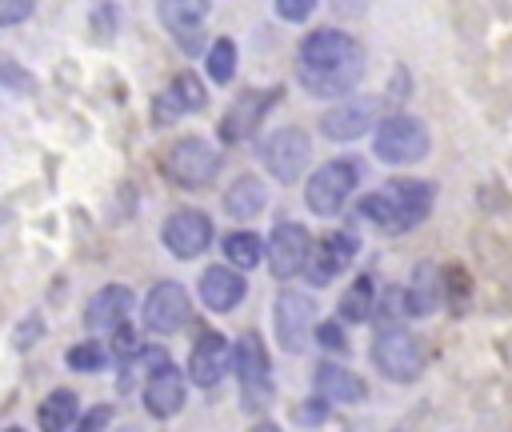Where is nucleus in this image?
Segmentation results:
<instances>
[{
	"label": "nucleus",
	"instance_id": "5701e85b",
	"mask_svg": "<svg viewBox=\"0 0 512 432\" xmlns=\"http://www.w3.org/2000/svg\"><path fill=\"white\" fill-rule=\"evenodd\" d=\"M264 200H268L264 180H256V176H236V180L228 184V192H224V212H228L232 220H252V216H260Z\"/></svg>",
	"mask_w": 512,
	"mask_h": 432
},
{
	"label": "nucleus",
	"instance_id": "f257e3e1",
	"mask_svg": "<svg viewBox=\"0 0 512 432\" xmlns=\"http://www.w3.org/2000/svg\"><path fill=\"white\" fill-rule=\"evenodd\" d=\"M364 76V48L340 28H316L296 48V80L308 96H348Z\"/></svg>",
	"mask_w": 512,
	"mask_h": 432
},
{
	"label": "nucleus",
	"instance_id": "39448f33",
	"mask_svg": "<svg viewBox=\"0 0 512 432\" xmlns=\"http://www.w3.org/2000/svg\"><path fill=\"white\" fill-rule=\"evenodd\" d=\"M360 184V164L356 160H328L312 172L308 188H304V200L316 216H336L344 208V200L356 192Z\"/></svg>",
	"mask_w": 512,
	"mask_h": 432
},
{
	"label": "nucleus",
	"instance_id": "473e14b6",
	"mask_svg": "<svg viewBox=\"0 0 512 432\" xmlns=\"http://www.w3.org/2000/svg\"><path fill=\"white\" fill-rule=\"evenodd\" d=\"M40 316H32V320H24V328L16 332V348H28V344H36V336H40Z\"/></svg>",
	"mask_w": 512,
	"mask_h": 432
},
{
	"label": "nucleus",
	"instance_id": "b1692460",
	"mask_svg": "<svg viewBox=\"0 0 512 432\" xmlns=\"http://www.w3.org/2000/svg\"><path fill=\"white\" fill-rule=\"evenodd\" d=\"M36 420H40V428H48V432L72 428V424H76V392H72V388L48 392V396L40 400V408H36Z\"/></svg>",
	"mask_w": 512,
	"mask_h": 432
},
{
	"label": "nucleus",
	"instance_id": "a878e982",
	"mask_svg": "<svg viewBox=\"0 0 512 432\" xmlns=\"http://www.w3.org/2000/svg\"><path fill=\"white\" fill-rule=\"evenodd\" d=\"M440 304V276L432 268H416V280L408 288V308L412 316H428Z\"/></svg>",
	"mask_w": 512,
	"mask_h": 432
},
{
	"label": "nucleus",
	"instance_id": "20e7f679",
	"mask_svg": "<svg viewBox=\"0 0 512 432\" xmlns=\"http://www.w3.org/2000/svg\"><path fill=\"white\" fill-rule=\"evenodd\" d=\"M372 364H376V372H384L388 380L408 384V380H416V376L424 372L428 348H424L420 336H412V332H404V328H384V332L376 336V344H372Z\"/></svg>",
	"mask_w": 512,
	"mask_h": 432
},
{
	"label": "nucleus",
	"instance_id": "2f4dec72",
	"mask_svg": "<svg viewBox=\"0 0 512 432\" xmlns=\"http://www.w3.org/2000/svg\"><path fill=\"white\" fill-rule=\"evenodd\" d=\"M312 8H316V0H276V12L284 20H308Z\"/></svg>",
	"mask_w": 512,
	"mask_h": 432
},
{
	"label": "nucleus",
	"instance_id": "2eb2a0df",
	"mask_svg": "<svg viewBox=\"0 0 512 432\" xmlns=\"http://www.w3.org/2000/svg\"><path fill=\"white\" fill-rule=\"evenodd\" d=\"M228 360H232L228 340H224L220 332L204 328V332L196 336L192 352H188V376H192V384H200V388L220 384V380H224V372H228Z\"/></svg>",
	"mask_w": 512,
	"mask_h": 432
},
{
	"label": "nucleus",
	"instance_id": "1a4fd4ad",
	"mask_svg": "<svg viewBox=\"0 0 512 432\" xmlns=\"http://www.w3.org/2000/svg\"><path fill=\"white\" fill-rule=\"evenodd\" d=\"M308 156H312V140H308L304 128H292V124H288V128H276V132L260 144L264 168H268L276 180H284V184H292V180L304 172Z\"/></svg>",
	"mask_w": 512,
	"mask_h": 432
},
{
	"label": "nucleus",
	"instance_id": "c756f323",
	"mask_svg": "<svg viewBox=\"0 0 512 432\" xmlns=\"http://www.w3.org/2000/svg\"><path fill=\"white\" fill-rule=\"evenodd\" d=\"M32 8H36V0H0V24L4 28L8 24H20V20L32 16Z\"/></svg>",
	"mask_w": 512,
	"mask_h": 432
},
{
	"label": "nucleus",
	"instance_id": "9d476101",
	"mask_svg": "<svg viewBox=\"0 0 512 432\" xmlns=\"http://www.w3.org/2000/svg\"><path fill=\"white\" fill-rule=\"evenodd\" d=\"M312 248H316V244H312V236H308L304 224H292V220L276 224L272 236H268V264H272V276L288 280V276L304 272L308 260H312Z\"/></svg>",
	"mask_w": 512,
	"mask_h": 432
},
{
	"label": "nucleus",
	"instance_id": "412c9836",
	"mask_svg": "<svg viewBox=\"0 0 512 432\" xmlns=\"http://www.w3.org/2000/svg\"><path fill=\"white\" fill-rule=\"evenodd\" d=\"M160 24L180 40V44H192L196 32L204 28L208 20V0H160Z\"/></svg>",
	"mask_w": 512,
	"mask_h": 432
},
{
	"label": "nucleus",
	"instance_id": "7c9ffc66",
	"mask_svg": "<svg viewBox=\"0 0 512 432\" xmlns=\"http://www.w3.org/2000/svg\"><path fill=\"white\" fill-rule=\"evenodd\" d=\"M316 340H320V348H328V352H344V348H348V340H344V328H340L336 320L320 324V328H316Z\"/></svg>",
	"mask_w": 512,
	"mask_h": 432
},
{
	"label": "nucleus",
	"instance_id": "7ed1b4c3",
	"mask_svg": "<svg viewBox=\"0 0 512 432\" xmlns=\"http://www.w3.org/2000/svg\"><path fill=\"white\" fill-rule=\"evenodd\" d=\"M224 156L220 148H212L204 136H184L176 140L168 152H164V176L176 184V188H208L220 172Z\"/></svg>",
	"mask_w": 512,
	"mask_h": 432
},
{
	"label": "nucleus",
	"instance_id": "bb28decb",
	"mask_svg": "<svg viewBox=\"0 0 512 432\" xmlns=\"http://www.w3.org/2000/svg\"><path fill=\"white\" fill-rule=\"evenodd\" d=\"M372 308H376L372 276H360V280L344 292V300H340V316H344V320H352V324H360V320H368V316H372Z\"/></svg>",
	"mask_w": 512,
	"mask_h": 432
},
{
	"label": "nucleus",
	"instance_id": "6ab92c4d",
	"mask_svg": "<svg viewBox=\"0 0 512 432\" xmlns=\"http://www.w3.org/2000/svg\"><path fill=\"white\" fill-rule=\"evenodd\" d=\"M372 120H376V100H348L320 116V132L328 140H356L372 128Z\"/></svg>",
	"mask_w": 512,
	"mask_h": 432
},
{
	"label": "nucleus",
	"instance_id": "ddd939ff",
	"mask_svg": "<svg viewBox=\"0 0 512 432\" xmlns=\"http://www.w3.org/2000/svg\"><path fill=\"white\" fill-rule=\"evenodd\" d=\"M204 104H208V88L200 84V76L180 72V76H172V84L152 100V120H156V124H172V120H180V116H188V112H200Z\"/></svg>",
	"mask_w": 512,
	"mask_h": 432
},
{
	"label": "nucleus",
	"instance_id": "c85d7f7f",
	"mask_svg": "<svg viewBox=\"0 0 512 432\" xmlns=\"http://www.w3.org/2000/svg\"><path fill=\"white\" fill-rule=\"evenodd\" d=\"M104 364H108V352L96 340H84V344L68 348V368L72 372H100Z\"/></svg>",
	"mask_w": 512,
	"mask_h": 432
},
{
	"label": "nucleus",
	"instance_id": "423d86ee",
	"mask_svg": "<svg viewBox=\"0 0 512 432\" xmlns=\"http://www.w3.org/2000/svg\"><path fill=\"white\" fill-rule=\"evenodd\" d=\"M236 380H240L244 408H264L272 400V364L256 332H244L236 340Z\"/></svg>",
	"mask_w": 512,
	"mask_h": 432
},
{
	"label": "nucleus",
	"instance_id": "cd10ccee",
	"mask_svg": "<svg viewBox=\"0 0 512 432\" xmlns=\"http://www.w3.org/2000/svg\"><path fill=\"white\" fill-rule=\"evenodd\" d=\"M208 76L216 84H228L236 76V44L228 36H220L212 48H208Z\"/></svg>",
	"mask_w": 512,
	"mask_h": 432
},
{
	"label": "nucleus",
	"instance_id": "0eeeda50",
	"mask_svg": "<svg viewBox=\"0 0 512 432\" xmlns=\"http://www.w3.org/2000/svg\"><path fill=\"white\" fill-rule=\"evenodd\" d=\"M424 152H428V128L416 116L396 112L376 128V156L384 164H416L424 160Z\"/></svg>",
	"mask_w": 512,
	"mask_h": 432
},
{
	"label": "nucleus",
	"instance_id": "6e6552de",
	"mask_svg": "<svg viewBox=\"0 0 512 432\" xmlns=\"http://www.w3.org/2000/svg\"><path fill=\"white\" fill-rule=\"evenodd\" d=\"M140 316H144V328H148L152 336H176V332L188 324V316H192V300H188L184 284L160 280V284H152V292L144 296Z\"/></svg>",
	"mask_w": 512,
	"mask_h": 432
},
{
	"label": "nucleus",
	"instance_id": "f03ea898",
	"mask_svg": "<svg viewBox=\"0 0 512 432\" xmlns=\"http://www.w3.org/2000/svg\"><path fill=\"white\" fill-rule=\"evenodd\" d=\"M356 212L384 232H408L432 212V184L428 180H392L388 188L368 192L356 204Z\"/></svg>",
	"mask_w": 512,
	"mask_h": 432
},
{
	"label": "nucleus",
	"instance_id": "aec40b11",
	"mask_svg": "<svg viewBox=\"0 0 512 432\" xmlns=\"http://www.w3.org/2000/svg\"><path fill=\"white\" fill-rule=\"evenodd\" d=\"M244 292H248V284H244V276L236 272V264H232V268L212 264V268H204V276H200V300H204L212 312H232V308L244 300Z\"/></svg>",
	"mask_w": 512,
	"mask_h": 432
},
{
	"label": "nucleus",
	"instance_id": "9b49d317",
	"mask_svg": "<svg viewBox=\"0 0 512 432\" xmlns=\"http://www.w3.org/2000/svg\"><path fill=\"white\" fill-rule=\"evenodd\" d=\"M160 240L176 260H192L212 244V220L200 208H180V212H172L164 220Z\"/></svg>",
	"mask_w": 512,
	"mask_h": 432
},
{
	"label": "nucleus",
	"instance_id": "72a5a7b5",
	"mask_svg": "<svg viewBox=\"0 0 512 432\" xmlns=\"http://www.w3.org/2000/svg\"><path fill=\"white\" fill-rule=\"evenodd\" d=\"M108 420H112V408H108V404H104V408H92V412H88V416H80V420H76V424H80V428H104V424H108Z\"/></svg>",
	"mask_w": 512,
	"mask_h": 432
},
{
	"label": "nucleus",
	"instance_id": "f8f14e48",
	"mask_svg": "<svg viewBox=\"0 0 512 432\" xmlns=\"http://www.w3.org/2000/svg\"><path fill=\"white\" fill-rule=\"evenodd\" d=\"M312 316H316V304L304 292H280L276 296V336H280V348L288 356H300L308 348Z\"/></svg>",
	"mask_w": 512,
	"mask_h": 432
},
{
	"label": "nucleus",
	"instance_id": "4be33fe9",
	"mask_svg": "<svg viewBox=\"0 0 512 432\" xmlns=\"http://www.w3.org/2000/svg\"><path fill=\"white\" fill-rule=\"evenodd\" d=\"M312 384H316V392L324 400H336V404H356V400L368 396L364 380L356 372H348L344 364H320L316 376H312Z\"/></svg>",
	"mask_w": 512,
	"mask_h": 432
},
{
	"label": "nucleus",
	"instance_id": "4468645a",
	"mask_svg": "<svg viewBox=\"0 0 512 432\" xmlns=\"http://www.w3.org/2000/svg\"><path fill=\"white\" fill-rule=\"evenodd\" d=\"M184 396H188V376L176 368V364H152V376L144 384V408L160 420L176 416L184 408Z\"/></svg>",
	"mask_w": 512,
	"mask_h": 432
},
{
	"label": "nucleus",
	"instance_id": "a211bd4d",
	"mask_svg": "<svg viewBox=\"0 0 512 432\" xmlns=\"http://www.w3.org/2000/svg\"><path fill=\"white\" fill-rule=\"evenodd\" d=\"M128 312H132V288H124V284H104V288L88 300L84 324H88L92 332H116L120 324H128Z\"/></svg>",
	"mask_w": 512,
	"mask_h": 432
},
{
	"label": "nucleus",
	"instance_id": "393cba45",
	"mask_svg": "<svg viewBox=\"0 0 512 432\" xmlns=\"http://www.w3.org/2000/svg\"><path fill=\"white\" fill-rule=\"evenodd\" d=\"M220 248H224V260L236 268H256L264 256V240L256 232H228Z\"/></svg>",
	"mask_w": 512,
	"mask_h": 432
},
{
	"label": "nucleus",
	"instance_id": "f3484780",
	"mask_svg": "<svg viewBox=\"0 0 512 432\" xmlns=\"http://www.w3.org/2000/svg\"><path fill=\"white\" fill-rule=\"evenodd\" d=\"M356 248H360V240L352 236V232H328L316 248H312V260H308V280L312 284H332L348 264H352V256H356Z\"/></svg>",
	"mask_w": 512,
	"mask_h": 432
},
{
	"label": "nucleus",
	"instance_id": "dca6fc26",
	"mask_svg": "<svg viewBox=\"0 0 512 432\" xmlns=\"http://www.w3.org/2000/svg\"><path fill=\"white\" fill-rule=\"evenodd\" d=\"M280 100V88H264V92H244L232 108H228V116L220 120V140L224 144H236V140H248L256 128H260V120H264V112L272 108Z\"/></svg>",
	"mask_w": 512,
	"mask_h": 432
}]
</instances>
